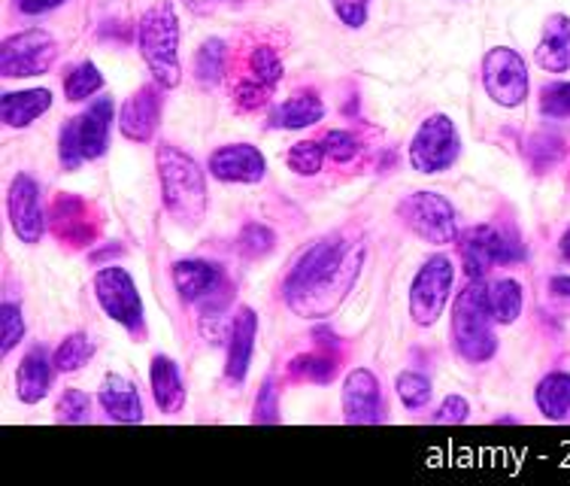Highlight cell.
<instances>
[{"mask_svg":"<svg viewBox=\"0 0 570 486\" xmlns=\"http://www.w3.org/2000/svg\"><path fill=\"white\" fill-rule=\"evenodd\" d=\"M364 234L337 229L297 255L283 280V301L301 320H328L343 308L364 268Z\"/></svg>","mask_w":570,"mask_h":486,"instance_id":"cell-1","label":"cell"},{"mask_svg":"<svg viewBox=\"0 0 570 486\" xmlns=\"http://www.w3.org/2000/svg\"><path fill=\"white\" fill-rule=\"evenodd\" d=\"M155 167H158V186H161L165 211L183 225H198L209 204L204 167L186 149L174 144L158 146Z\"/></svg>","mask_w":570,"mask_h":486,"instance_id":"cell-2","label":"cell"},{"mask_svg":"<svg viewBox=\"0 0 570 486\" xmlns=\"http://www.w3.org/2000/svg\"><path fill=\"white\" fill-rule=\"evenodd\" d=\"M137 46L142 65L149 67L153 79L161 89H176L183 79L179 61V16L174 0H158L142 12L137 22Z\"/></svg>","mask_w":570,"mask_h":486,"instance_id":"cell-3","label":"cell"},{"mask_svg":"<svg viewBox=\"0 0 570 486\" xmlns=\"http://www.w3.org/2000/svg\"><path fill=\"white\" fill-rule=\"evenodd\" d=\"M494 320L485 299L483 280H468L452 301L450 313V338L455 353L471 365L492 362L498 353V338H494Z\"/></svg>","mask_w":570,"mask_h":486,"instance_id":"cell-4","label":"cell"},{"mask_svg":"<svg viewBox=\"0 0 570 486\" xmlns=\"http://www.w3.org/2000/svg\"><path fill=\"white\" fill-rule=\"evenodd\" d=\"M459 255L464 262V271L471 280H483L492 268L515 265L525 259V246L510 237L498 225H471L468 232H459Z\"/></svg>","mask_w":570,"mask_h":486,"instance_id":"cell-5","label":"cell"},{"mask_svg":"<svg viewBox=\"0 0 570 486\" xmlns=\"http://www.w3.org/2000/svg\"><path fill=\"white\" fill-rule=\"evenodd\" d=\"M91 289H95V299H98L100 310L112 322H119L125 332H131L140 341L146 338V308H142L140 289H137L134 276L125 268H98V274L91 280Z\"/></svg>","mask_w":570,"mask_h":486,"instance_id":"cell-6","label":"cell"},{"mask_svg":"<svg viewBox=\"0 0 570 486\" xmlns=\"http://www.w3.org/2000/svg\"><path fill=\"white\" fill-rule=\"evenodd\" d=\"M452 286H455V265L450 255H428L410 283V320L419 329H431L450 304Z\"/></svg>","mask_w":570,"mask_h":486,"instance_id":"cell-7","label":"cell"},{"mask_svg":"<svg viewBox=\"0 0 570 486\" xmlns=\"http://www.w3.org/2000/svg\"><path fill=\"white\" fill-rule=\"evenodd\" d=\"M397 216L410 232L422 237L431 246H446V243L459 241V216L450 198H443L440 192L422 188V192H410L406 198L397 204Z\"/></svg>","mask_w":570,"mask_h":486,"instance_id":"cell-8","label":"cell"},{"mask_svg":"<svg viewBox=\"0 0 570 486\" xmlns=\"http://www.w3.org/2000/svg\"><path fill=\"white\" fill-rule=\"evenodd\" d=\"M461 134L446 113H431L410 140V165L419 174H443L459 162Z\"/></svg>","mask_w":570,"mask_h":486,"instance_id":"cell-9","label":"cell"},{"mask_svg":"<svg viewBox=\"0 0 570 486\" xmlns=\"http://www.w3.org/2000/svg\"><path fill=\"white\" fill-rule=\"evenodd\" d=\"M58 58L56 37L43 28H24L0 43V77L24 79L43 77L52 70Z\"/></svg>","mask_w":570,"mask_h":486,"instance_id":"cell-10","label":"cell"},{"mask_svg":"<svg viewBox=\"0 0 570 486\" xmlns=\"http://www.w3.org/2000/svg\"><path fill=\"white\" fill-rule=\"evenodd\" d=\"M483 89L498 107H522L528 98L525 58L510 46H494L483 58Z\"/></svg>","mask_w":570,"mask_h":486,"instance_id":"cell-11","label":"cell"},{"mask_svg":"<svg viewBox=\"0 0 570 486\" xmlns=\"http://www.w3.org/2000/svg\"><path fill=\"white\" fill-rule=\"evenodd\" d=\"M283 70V58L276 56L274 46H253L249 56H246V67H243L240 79L234 82V104H237V110H262L264 104L271 100V95H274L276 86H279Z\"/></svg>","mask_w":570,"mask_h":486,"instance_id":"cell-12","label":"cell"},{"mask_svg":"<svg viewBox=\"0 0 570 486\" xmlns=\"http://www.w3.org/2000/svg\"><path fill=\"white\" fill-rule=\"evenodd\" d=\"M7 220H10L12 234L28 246H37L46 234V211L40 186L31 174H16L7 188Z\"/></svg>","mask_w":570,"mask_h":486,"instance_id":"cell-13","label":"cell"},{"mask_svg":"<svg viewBox=\"0 0 570 486\" xmlns=\"http://www.w3.org/2000/svg\"><path fill=\"white\" fill-rule=\"evenodd\" d=\"M46 220H49V229L56 234L58 241L73 246V250H82V246H91L98 241V220H95V211L82 195L77 192H61L49 211H46Z\"/></svg>","mask_w":570,"mask_h":486,"instance_id":"cell-14","label":"cell"},{"mask_svg":"<svg viewBox=\"0 0 570 486\" xmlns=\"http://www.w3.org/2000/svg\"><path fill=\"white\" fill-rule=\"evenodd\" d=\"M346 426H380L383 422V387L371 368H352L341 389Z\"/></svg>","mask_w":570,"mask_h":486,"instance_id":"cell-15","label":"cell"},{"mask_svg":"<svg viewBox=\"0 0 570 486\" xmlns=\"http://www.w3.org/2000/svg\"><path fill=\"white\" fill-rule=\"evenodd\" d=\"M209 177L219 183H240V186H255L267 174V158L258 146L253 144H225L213 149L207 158Z\"/></svg>","mask_w":570,"mask_h":486,"instance_id":"cell-16","label":"cell"},{"mask_svg":"<svg viewBox=\"0 0 570 486\" xmlns=\"http://www.w3.org/2000/svg\"><path fill=\"white\" fill-rule=\"evenodd\" d=\"M161 91L165 89L153 79V82L140 86L131 98L121 104L119 132L125 140H131V144H149L153 140L155 128L161 122V107H165Z\"/></svg>","mask_w":570,"mask_h":486,"instance_id":"cell-17","label":"cell"},{"mask_svg":"<svg viewBox=\"0 0 570 486\" xmlns=\"http://www.w3.org/2000/svg\"><path fill=\"white\" fill-rule=\"evenodd\" d=\"M255 341H258V313L240 304L237 313L230 317L228 343H225V377H228L230 383H243L246 375H249Z\"/></svg>","mask_w":570,"mask_h":486,"instance_id":"cell-18","label":"cell"},{"mask_svg":"<svg viewBox=\"0 0 570 486\" xmlns=\"http://www.w3.org/2000/svg\"><path fill=\"white\" fill-rule=\"evenodd\" d=\"M170 276H174V289L183 304H200L207 295L228 283L225 271L207 259H179L170 268Z\"/></svg>","mask_w":570,"mask_h":486,"instance_id":"cell-19","label":"cell"},{"mask_svg":"<svg viewBox=\"0 0 570 486\" xmlns=\"http://www.w3.org/2000/svg\"><path fill=\"white\" fill-rule=\"evenodd\" d=\"M56 359L46 347H31L22 356V362L16 365V398L22 405H40L49 392H52V380H56Z\"/></svg>","mask_w":570,"mask_h":486,"instance_id":"cell-20","label":"cell"},{"mask_svg":"<svg viewBox=\"0 0 570 486\" xmlns=\"http://www.w3.org/2000/svg\"><path fill=\"white\" fill-rule=\"evenodd\" d=\"M98 405L107 414V420L121 422V426H137V422H142L140 389L134 387L128 377H104V383L98 389Z\"/></svg>","mask_w":570,"mask_h":486,"instance_id":"cell-21","label":"cell"},{"mask_svg":"<svg viewBox=\"0 0 570 486\" xmlns=\"http://www.w3.org/2000/svg\"><path fill=\"white\" fill-rule=\"evenodd\" d=\"M149 387L158 410L165 417H176L186 408V380L179 375V365L165 353H155L149 362Z\"/></svg>","mask_w":570,"mask_h":486,"instance_id":"cell-22","label":"cell"},{"mask_svg":"<svg viewBox=\"0 0 570 486\" xmlns=\"http://www.w3.org/2000/svg\"><path fill=\"white\" fill-rule=\"evenodd\" d=\"M534 61H538L547 74H568L570 70V16L564 12H552L543 22L540 43L534 49Z\"/></svg>","mask_w":570,"mask_h":486,"instance_id":"cell-23","label":"cell"},{"mask_svg":"<svg viewBox=\"0 0 570 486\" xmlns=\"http://www.w3.org/2000/svg\"><path fill=\"white\" fill-rule=\"evenodd\" d=\"M112 116H116L112 98H95L86 107V113H79V137H82L86 162H95L110 149Z\"/></svg>","mask_w":570,"mask_h":486,"instance_id":"cell-24","label":"cell"},{"mask_svg":"<svg viewBox=\"0 0 570 486\" xmlns=\"http://www.w3.org/2000/svg\"><path fill=\"white\" fill-rule=\"evenodd\" d=\"M49 107H52V91L49 89L7 91L0 98V119L7 128H28L31 122L46 116Z\"/></svg>","mask_w":570,"mask_h":486,"instance_id":"cell-25","label":"cell"},{"mask_svg":"<svg viewBox=\"0 0 570 486\" xmlns=\"http://www.w3.org/2000/svg\"><path fill=\"white\" fill-rule=\"evenodd\" d=\"M325 116V104L316 91H295L292 98H285L274 113H271V128L279 132H301L316 125Z\"/></svg>","mask_w":570,"mask_h":486,"instance_id":"cell-26","label":"cell"},{"mask_svg":"<svg viewBox=\"0 0 570 486\" xmlns=\"http://www.w3.org/2000/svg\"><path fill=\"white\" fill-rule=\"evenodd\" d=\"M485 299H489V310L498 325H513L525 308V289L513 276H501L485 286Z\"/></svg>","mask_w":570,"mask_h":486,"instance_id":"cell-27","label":"cell"},{"mask_svg":"<svg viewBox=\"0 0 570 486\" xmlns=\"http://www.w3.org/2000/svg\"><path fill=\"white\" fill-rule=\"evenodd\" d=\"M534 405L538 410L552 422L568 420L570 414V371H549L540 377L538 389H534Z\"/></svg>","mask_w":570,"mask_h":486,"instance_id":"cell-28","label":"cell"},{"mask_svg":"<svg viewBox=\"0 0 570 486\" xmlns=\"http://www.w3.org/2000/svg\"><path fill=\"white\" fill-rule=\"evenodd\" d=\"M195 79L204 89H216L225 74H228V43L222 37H207L195 52Z\"/></svg>","mask_w":570,"mask_h":486,"instance_id":"cell-29","label":"cell"},{"mask_svg":"<svg viewBox=\"0 0 570 486\" xmlns=\"http://www.w3.org/2000/svg\"><path fill=\"white\" fill-rule=\"evenodd\" d=\"M288 375L295 380H309V383H331L337 377V350L318 347L313 353L295 356L288 365Z\"/></svg>","mask_w":570,"mask_h":486,"instance_id":"cell-30","label":"cell"},{"mask_svg":"<svg viewBox=\"0 0 570 486\" xmlns=\"http://www.w3.org/2000/svg\"><path fill=\"white\" fill-rule=\"evenodd\" d=\"M91 356H95V341L86 332H73L58 343L52 359H56L58 375H77L82 365H88Z\"/></svg>","mask_w":570,"mask_h":486,"instance_id":"cell-31","label":"cell"},{"mask_svg":"<svg viewBox=\"0 0 570 486\" xmlns=\"http://www.w3.org/2000/svg\"><path fill=\"white\" fill-rule=\"evenodd\" d=\"M104 89V74L95 61H79L67 70L65 95L67 100H86Z\"/></svg>","mask_w":570,"mask_h":486,"instance_id":"cell-32","label":"cell"},{"mask_svg":"<svg viewBox=\"0 0 570 486\" xmlns=\"http://www.w3.org/2000/svg\"><path fill=\"white\" fill-rule=\"evenodd\" d=\"M276 246V234L274 229H267L264 222H246L237 234V250H240L243 259H264L267 253H274Z\"/></svg>","mask_w":570,"mask_h":486,"instance_id":"cell-33","label":"cell"},{"mask_svg":"<svg viewBox=\"0 0 570 486\" xmlns=\"http://www.w3.org/2000/svg\"><path fill=\"white\" fill-rule=\"evenodd\" d=\"M285 165H288V171H295L297 177H316L325 165V149L318 140H301L288 149Z\"/></svg>","mask_w":570,"mask_h":486,"instance_id":"cell-34","label":"cell"},{"mask_svg":"<svg viewBox=\"0 0 570 486\" xmlns=\"http://www.w3.org/2000/svg\"><path fill=\"white\" fill-rule=\"evenodd\" d=\"M82 162H86V153H82V137H79V116H73L58 132V165L70 174V171H79Z\"/></svg>","mask_w":570,"mask_h":486,"instance_id":"cell-35","label":"cell"},{"mask_svg":"<svg viewBox=\"0 0 570 486\" xmlns=\"http://www.w3.org/2000/svg\"><path fill=\"white\" fill-rule=\"evenodd\" d=\"M395 392L406 410H422L431 401V380L419 371H401L395 377Z\"/></svg>","mask_w":570,"mask_h":486,"instance_id":"cell-36","label":"cell"},{"mask_svg":"<svg viewBox=\"0 0 570 486\" xmlns=\"http://www.w3.org/2000/svg\"><path fill=\"white\" fill-rule=\"evenodd\" d=\"M24 317H22V308L16 304V301H3L0 304V353L10 356L19 343L24 341Z\"/></svg>","mask_w":570,"mask_h":486,"instance_id":"cell-37","label":"cell"},{"mask_svg":"<svg viewBox=\"0 0 570 486\" xmlns=\"http://www.w3.org/2000/svg\"><path fill=\"white\" fill-rule=\"evenodd\" d=\"M91 417V398L82 389H65L56 401V420L67 426H79Z\"/></svg>","mask_w":570,"mask_h":486,"instance_id":"cell-38","label":"cell"},{"mask_svg":"<svg viewBox=\"0 0 570 486\" xmlns=\"http://www.w3.org/2000/svg\"><path fill=\"white\" fill-rule=\"evenodd\" d=\"M318 144L325 149V158L334 162V165H346V162H352V158L358 155V149H362L358 137L352 132H341V128H334V132L325 134Z\"/></svg>","mask_w":570,"mask_h":486,"instance_id":"cell-39","label":"cell"},{"mask_svg":"<svg viewBox=\"0 0 570 486\" xmlns=\"http://www.w3.org/2000/svg\"><path fill=\"white\" fill-rule=\"evenodd\" d=\"M540 113L547 119H570V79L549 82L540 91Z\"/></svg>","mask_w":570,"mask_h":486,"instance_id":"cell-40","label":"cell"},{"mask_svg":"<svg viewBox=\"0 0 570 486\" xmlns=\"http://www.w3.org/2000/svg\"><path fill=\"white\" fill-rule=\"evenodd\" d=\"M561 155H564V140L552 137V134H538L528 144V158H531L534 171H549L556 162H561Z\"/></svg>","mask_w":570,"mask_h":486,"instance_id":"cell-41","label":"cell"},{"mask_svg":"<svg viewBox=\"0 0 570 486\" xmlns=\"http://www.w3.org/2000/svg\"><path fill=\"white\" fill-rule=\"evenodd\" d=\"M253 422L258 426H276L279 422V389H276L274 377H267L258 389L253 405Z\"/></svg>","mask_w":570,"mask_h":486,"instance_id":"cell-42","label":"cell"},{"mask_svg":"<svg viewBox=\"0 0 570 486\" xmlns=\"http://www.w3.org/2000/svg\"><path fill=\"white\" fill-rule=\"evenodd\" d=\"M468 420H471V405L464 396H446L431 414V422H438V426H461Z\"/></svg>","mask_w":570,"mask_h":486,"instance_id":"cell-43","label":"cell"},{"mask_svg":"<svg viewBox=\"0 0 570 486\" xmlns=\"http://www.w3.org/2000/svg\"><path fill=\"white\" fill-rule=\"evenodd\" d=\"M331 10L341 19L346 28L358 31L367 25V16H371V0H331Z\"/></svg>","mask_w":570,"mask_h":486,"instance_id":"cell-44","label":"cell"},{"mask_svg":"<svg viewBox=\"0 0 570 486\" xmlns=\"http://www.w3.org/2000/svg\"><path fill=\"white\" fill-rule=\"evenodd\" d=\"M67 0H12V7L22 12V16H46V12L65 7Z\"/></svg>","mask_w":570,"mask_h":486,"instance_id":"cell-45","label":"cell"},{"mask_svg":"<svg viewBox=\"0 0 570 486\" xmlns=\"http://www.w3.org/2000/svg\"><path fill=\"white\" fill-rule=\"evenodd\" d=\"M219 3L222 0H183V7H186L191 16H200V19H204V16H213Z\"/></svg>","mask_w":570,"mask_h":486,"instance_id":"cell-46","label":"cell"},{"mask_svg":"<svg viewBox=\"0 0 570 486\" xmlns=\"http://www.w3.org/2000/svg\"><path fill=\"white\" fill-rule=\"evenodd\" d=\"M549 289L559 295V299H570V276L561 274V276H552V283H549Z\"/></svg>","mask_w":570,"mask_h":486,"instance_id":"cell-47","label":"cell"},{"mask_svg":"<svg viewBox=\"0 0 570 486\" xmlns=\"http://www.w3.org/2000/svg\"><path fill=\"white\" fill-rule=\"evenodd\" d=\"M559 253H561V259H564V262H570V229H564V234H561Z\"/></svg>","mask_w":570,"mask_h":486,"instance_id":"cell-48","label":"cell"},{"mask_svg":"<svg viewBox=\"0 0 570 486\" xmlns=\"http://www.w3.org/2000/svg\"><path fill=\"white\" fill-rule=\"evenodd\" d=\"M228 3H246V0H228Z\"/></svg>","mask_w":570,"mask_h":486,"instance_id":"cell-49","label":"cell"}]
</instances>
